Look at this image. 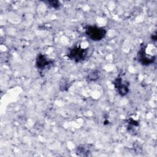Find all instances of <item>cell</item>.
Returning a JSON list of instances; mask_svg holds the SVG:
<instances>
[{
	"label": "cell",
	"mask_w": 157,
	"mask_h": 157,
	"mask_svg": "<svg viewBox=\"0 0 157 157\" xmlns=\"http://www.w3.org/2000/svg\"><path fill=\"white\" fill-rule=\"evenodd\" d=\"M85 34L91 40L99 41L105 36L106 30L102 27L88 26L85 28Z\"/></svg>",
	"instance_id": "1"
},
{
	"label": "cell",
	"mask_w": 157,
	"mask_h": 157,
	"mask_svg": "<svg viewBox=\"0 0 157 157\" xmlns=\"http://www.w3.org/2000/svg\"><path fill=\"white\" fill-rule=\"evenodd\" d=\"M88 54V49L83 48L80 47L75 46L69 49L67 52V57L76 63L84 60Z\"/></svg>",
	"instance_id": "2"
},
{
	"label": "cell",
	"mask_w": 157,
	"mask_h": 157,
	"mask_svg": "<svg viewBox=\"0 0 157 157\" xmlns=\"http://www.w3.org/2000/svg\"><path fill=\"white\" fill-rule=\"evenodd\" d=\"M155 56H147L145 51V47H142L139 51L137 54V59L140 63L142 65L148 66L154 63L155 60Z\"/></svg>",
	"instance_id": "3"
},
{
	"label": "cell",
	"mask_w": 157,
	"mask_h": 157,
	"mask_svg": "<svg viewBox=\"0 0 157 157\" xmlns=\"http://www.w3.org/2000/svg\"><path fill=\"white\" fill-rule=\"evenodd\" d=\"M113 85L119 94L121 96H125L129 92L128 83L124 82L121 78H117L113 82Z\"/></svg>",
	"instance_id": "4"
},
{
	"label": "cell",
	"mask_w": 157,
	"mask_h": 157,
	"mask_svg": "<svg viewBox=\"0 0 157 157\" xmlns=\"http://www.w3.org/2000/svg\"><path fill=\"white\" fill-rule=\"evenodd\" d=\"M52 63V61L48 59V58H47V57L43 54H39L36 58V64L37 68L39 69L43 70Z\"/></svg>",
	"instance_id": "5"
},
{
	"label": "cell",
	"mask_w": 157,
	"mask_h": 157,
	"mask_svg": "<svg viewBox=\"0 0 157 157\" xmlns=\"http://www.w3.org/2000/svg\"><path fill=\"white\" fill-rule=\"evenodd\" d=\"M45 2L47 4V5H48L50 7H51L52 8H53V9H58L61 4H60V2L59 1H45Z\"/></svg>",
	"instance_id": "6"
},
{
	"label": "cell",
	"mask_w": 157,
	"mask_h": 157,
	"mask_svg": "<svg viewBox=\"0 0 157 157\" xmlns=\"http://www.w3.org/2000/svg\"><path fill=\"white\" fill-rule=\"evenodd\" d=\"M99 77V75L98 74V72L96 71H93L91 73H90L88 77V79L90 80H95L98 79Z\"/></svg>",
	"instance_id": "7"
},
{
	"label": "cell",
	"mask_w": 157,
	"mask_h": 157,
	"mask_svg": "<svg viewBox=\"0 0 157 157\" xmlns=\"http://www.w3.org/2000/svg\"><path fill=\"white\" fill-rule=\"evenodd\" d=\"M87 152H88V151L85 147H78L77 150V154L78 155H80V154L81 153H83L82 156H85L86 155L85 153H87Z\"/></svg>",
	"instance_id": "8"
},
{
	"label": "cell",
	"mask_w": 157,
	"mask_h": 157,
	"mask_svg": "<svg viewBox=\"0 0 157 157\" xmlns=\"http://www.w3.org/2000/svg\"><path fill=\"white\" fill-rule=\"evenodd\" d=\"M156 34H153L151 36V40H154V41H156Z\"/></svg>",
	"instance_id": "9"
}]
</instances>
